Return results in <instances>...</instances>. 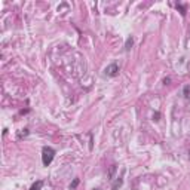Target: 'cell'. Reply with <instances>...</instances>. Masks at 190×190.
<instances>
[{"label": "cell", "instance_id": "6da1fadb", "mask_svg": "<svg viewBox=\"0 0 190 190\" xmlns=\"http://www.w3.org/2000/svg\"><path fill=\"white\" fill-rule=\"evenodd\" d=\"M55 150L52 149V147H43V150H42V162H43V165L45 167H48V165H50L52 163V160H54V158H55Z\"/></svg>", "mask_w": 190, "mask_h": 190}, {"label": "cell", "instance_id": "7a4b0ae2", "mask_svg": "<svg viewBox=\"0 0 190 190\" xmlns=\"http://www.w3.org/2000/svg\"><path fill=\"white\" fill-rule=\"evenodd\" d=\"M104 73H106V76H108V77H116V76L119 74V66L116 64V62H111L110 66L106 67Z\"/></svg>", "mask_w": 190, "mask_h": 190}, {"label": "cell", "instance_id": "3957f363", "mask_svg": "<svg viewBox=\"0 0 190 190\" xmlns=\"http://www.w3.org/2000/svg\"><path fill=\"white\" fill-rule=\"evenodd\" d=\"M122 184H123V178H116L115 181H113V184H111V190H119L120 187H122Z\"/></svg>", "mask_w": 190, "mask_h": 190}, {"label": "cell", "instance_id": "277c9868", "mask_svg": "<svg viewBox=\"0 0 190 190\" xmlns=\"http://www.w3.org/2000/svg\"><path fill=\"white\" fill-rule=\"evenodd\" d=\"M132 46H134V37L129 36L128 39H126V42H125V50H131Z\"/></svg>", "mask_w": 190, "mask_h": 190}, {"label": "cell", "instance_id": "5b68a950", "mask_svg": "<svg viewBox=\"0 0 190 190\" xmlns=\"http://www.w3.org/2000/svg\"><path fill=\"white\" fill-rule=\"evenodd\" d=\"M42 187H43V181H42V180H39V181L33 183V186L30 187V190H42Z\"/></svg>", "mask_w": 190, "mask_h": 190}, {"label": "cell", "instance_id": "8992f818", "mask_svg": "<svg viewBox=\"0 0 190 190\" xmlns=\"http://www.w3.org/2000/svg\"><path fill=\"white\" fill-rule=\"evenodd\" d=\"M116 169H117V165H111V167H110V169H108V178H110V180L115 178Z\"/></svg>", "mask_w": 190, "mask_h": 190}, {"label": "cell", "instance_id": "52a82bcc", "mask_svg": "<svg viewBox=\"0 0 190 190\" xmlns=\"http://www.w3.org/2000/svg\"><path fill=\"white\" fill-rule=\"evenodd\" d=\"M183 95H184L186 99L190 101V85H186V86L183 88Z\"/></svg>", "mask_w": 190, "mask_h": 190}, {"label": "cell", "instance_id": "ba28073f", "mask_svg": "<svg viewBox=\"0 0 190 190\" xmlns=\"http://www.w3.org/2000/svg\"><path fill=\"white\" fill-rule=\"evenodd\" d=\"M175 6H177V9H180V12H181V15L184 17V15H186V8H184L183 5H180V3H177Z\"/></svg>", "mask_w": 190, "mask_h": 190}, {"label": "cell", "instance_id": "9c48e42d", "mask_svg": "<svg viewBox=\"0 0 190 190\" xmlns=\"http://www.w3.org/2000/svg\"><path fill=\"white\" fill-rule=\"evenodd\" d=\"M77 186H79V178H74V180H73V183L70 184V189H71V190H74Z\"/></svg>", "mask_w": 190, "mask_h": 190}, {"label": "cell", "instance_id": "30bf717a", "mask_svg": "<svg viewBox=\"0 0 190 190\" xmlns=\"http://www.w3.org/2000/svg\"><path fill=\"white\" fill-rule=\"evenodd\" d=\"M28 135V129H24V132H19L18 134V138H22V137H27Z\"/></svg>", "mask_w": 190, "mask_h": 190}, {"label": "cell", "instance_id": "8fae6325", "mask_svg": "<svg viewBox=\"0 0 190 190\" xmlns=\"http://www.w3.org/2000/svg\"><path fill=\"white\" fill-rule=\"evenodd\" d=\"M169 82H171V79H169V77H167V79H163V83H165V85H168Z\"/></svg>", "mask_w": 190, "mask_h": 190}, {"label": "cell", "instance_id": "7c38bea8", "mask_svg": "<svg viewBox=\"0 0 190 190\" xmlns=\"http://www.w3.org/2000/svg\"><path fill=\"white\" fill-rule=\"evenodd\" d=\"M159 116H160V115H159V113H155V116H153V119H155V120H159Z\"/></svg>", "mask_w": 190, "mask_h": 190}, {"label": "cell", "instance_id": "4fadbf2b", "mask_svg": "<svg viewBox=\"0 0 190 190\" xmlns=\"http://www.w3.org/2000/svg\"><path fill=\"white\" fill-rule=\"evenodd\" d=\"M189 156H190V151H189Z\"/></svg>", "mask_w": 190, "mask_h": 190}, {"label": "cell", "instance_id": "5bb4252c", "mask_svg": "<svg viewBox=\"0 0 190 190\" xmlns=\"http://www.w3.org/2000/svg\"><path fill=\"white\" fill-rule=\"evenodd\" d=\"M95 190H99V189H95Z\"/></svg>", "mask_w": 190, "mask_h": 190}]
</instances>
